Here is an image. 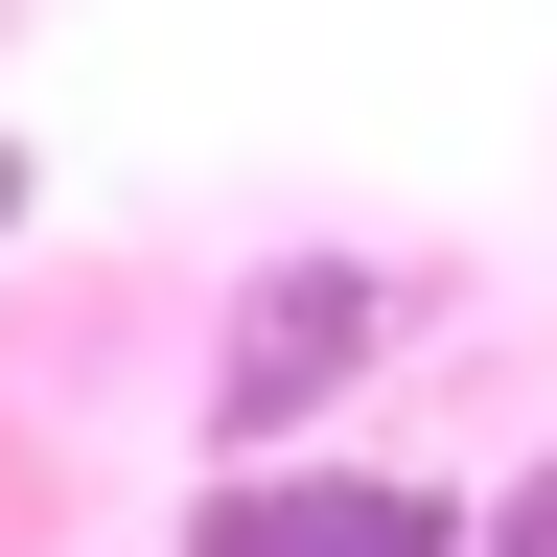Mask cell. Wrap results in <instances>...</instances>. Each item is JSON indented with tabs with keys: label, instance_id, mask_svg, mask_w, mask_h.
Returning a JSON list of instances; mask_svg holds the SVG:
<instances>
[{
	"label": "cell",
	"instance_id": "obj_1",
	"mask_svg": "<svg viewBox=\"0 0 557 557\" xmlns=\"http://www.w3.org/2000/svg\"><path fill=\"white\" fill-rule=\"evenodd\" d=\"M348 348H395V278L372 256H302V278H256V302H233V348H209V442H278V418H325V372H348Z\"/></svg>",
	"mask_w": 557,
	"mask_h": 557
},
{
	"label": "cell",
	"instance_id": "obj_2",
	"mask_svg": "<svg viewBox=\"0 0 557 557\" xmlns=\"http://www.w3.org/2000/svg\"><path fill=\"white\" fill-rule=\"evenodd\" d=\"M186 557H465V511H442V487H348V465H302V487L233 465Z\"/></svg>",
	"mask_w": 557,
	"mask_h": 557
},
{
	"label": "cell",
	"instance_id": "obj_3",
	"mask_svg": "<svg viewBox=\"0 0 557 557\" xmlns=\"http://www.w3.org/2000/svg\"><path fill=\"white\" fill-rule=\"evenodd\" d=\"M487 557H557V465H534V487H511V511H487Z\"/></svg>",
	"mask_w": 557,
	"mask_h": 557
},
{
	"label": "cell",
	"instance_id": "obj_4",
	"mask_svg": "<svg viewBox=\"0 0 557 557\" xmlns=\"http://www.w3.org/2000/svg\"><path fill=\"white\" fill-rule=\"evenodd\" d=\"M0 233H24V139H0Z\"/></svg>",
	"mask_w": 557,
	"mask_h": 557
}]
</instances>
